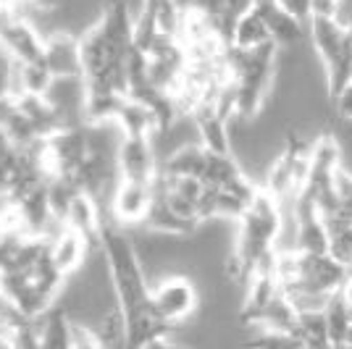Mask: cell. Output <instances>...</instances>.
Wrapping results in <instances>:
<instances>
[{
    "instance_id": "3957f363",
    "label": "cell",
    "mask_w": 352,
    "mask_h": 349,
    "mask_svg": "<svg viewBox=\"0 0 352 349\" xmlns=\"http://www.w3.org/2000/svg\"><path fill=\"white\" fill-rule=\"evenodd\" d=\"M118 171L126 181H153L158 174V158L145 137H126L118 153Z\"/></svg>"
},
{
    "instance_id": "ba28073f",
    "label": "cell",
    "mask_w": 352,
    "mask_h": 349,
    "mask_svg": "<svg viewBox=\"0 0 352 349\" xmlns=\"http://www.w3.org/2000/svg\"><path fill=\"white\" fill-rule=\"evenodd\" d=\"M116 121H118V126L124 129L126 137H145V139H150V137L155 134V129H158V118H155V113L147 108L145 102L132 100V98L124 100Z\"/></svg>"
},
{
    "instance_id": "30bf717a",
    "label": "cell",
    "mask_w": 352,
    "mask_h": 349,
    "mask_svg": "<svg viewBox=\"0 0 352 349\" xmlns=\"http://www.w3.org/2000/svg\"><path fill=\"white\" fill-rule=\"evenodd\" d=\"M297 323H300V313L294 310V305L284 297V294H279V297L268 305V310L263 313V318H261V323H258L255 328L281 331V334H294V331H297Z\"/></svg>"
},
{
    "instance_id": "7c38bea8",
    "label": "cell",
    "mask_w": 352,
    "mask_h": 349,
    "mask_svg": "<svg viewBox=\"0 0 352 349\" xmlns=\"http://www.w3.org/2000/svg\"><path fill=\"white\" fill-rule=\"evenodd\" d=\"M331 100H334V113L339 118H347L352 121V82L347 87H342L337 95H331Z\"/></svg>"
},
{
    "instance_id": "8992f818",
    "label": "cell",
    "mask_w": 352,
    "mask_h": 349,
    "mask_svg": "<svg viewBox=\"0 0 352 349\" xmlns=\"http://www.w3.org/2000/svg\"><path fill=\"white\" fill-rule=\"evenodd\" d=\"M43 63L53 76H85L82 56H79V40L72 34H63V32L45 40Z\"/></svg>"
},
{
    "instance_id": "5bb4252c",
    "label": "cell",
    "mask_w": 352,
    "mask_h": 349,
    "mask_svg": "<svg viewBox=\"0 0 352 349\" xmlns=\"http://www.w3.org/2000/svg\"><path fill=\"white\" fill-rule=\"evenodd\" d=\"M239 349H258V347H252V344H242Z\"/></svg>"
},
{
    "instance_id": "5b68a950",
    "label": "cell",
    "mask_w": 352,
    "mask_h": 349,
    "mask_svg": "<svg viewBox=\"0 0 352 349\" xmlns=\"http://www.w3.org/2000/svg\"><path fill=\"white\" fill-rule=\"evenodd\" d=\"M308 40L316 50V56L329 69L334 66L342 53H344V43H347V27L339 24L337 19H310L308 24Z\"/></svg>"
},
{
    "instance_id": "9c48e42d",
    "label": "cell",
    "mask_w": 352,
    "mask_h": 349,
    "mask_svg": "<svg viewBox=\"0 0 352 349\" xmlns=\"http://www.w3.org/2000/svg\"><path fill=\"white\" fill-rule=\"evenodd\" d=\"M265 43H271V32H268L263 11L255 5L250 14H245L236 21L234 34H232V45L242 47V50H255V47H261Z\"/></svg>"
},
{
    "instance_id": "52a82bcc",
    "label": "cell",
    "mask_w": 352,
    "mask_h": 349,
    "mask_svg": "<svg viewBox=\"0 0 352 349\" xmlns=\"http://www.w3.org/2000/svg\"><path fill=\"white\" fill-rule=\"evenodd\" d=\"M265 16V24L271 32V43L276 45L279 50L294 47V45L308 43V24L289 16L284 8H279L276 3H268V5H258Z\"/></svg>"
},
{
    "instance_id": "4fadbf2b",
    "label": "cell",
    "mask_w": 352,
    "mask_h": 349,
    "mask_svg": "<svg viewBox=\"0 0 352 349\" xmlns=\"http://www.w3.org/2000/svg\"><path fill=\"white\" fill-rule=\"evenodd\" d=\"M342 297L352 305V273H350V278H347V284H344V289H342Z\"/></svg>"
},
{
    "instance_id": "6da1fadb",
    "label": "cell",
    "mask_w": 352,
    "mask_h": 349,
    "mask_svg": "<svg viewBox=\"0 0 352 349\" xmlns=\"http://www.w3.org/2000/svg\"><path fill=\"white\" fill-rule=\"evenodd\" d=\"M150 302L163 323H168L171 328H179L197 318L200 305H203V294L190 276L176 273L150 289Z\"/></svg>"
},
{
    "instance_id": "277c9868",
    "label": "cell",
    "mask_w": 352,
    "mask_h": 349,
    "mask_svg": "<svg viewBox=\"0 0 352 349\" xmlns=\"http://www.w3.org/2000/svg\"><path fill=\"white\" fill-rule=\"evenodd\" d=\"M95 247H100V245H92L85 234L69 226L50 242V258H53L60 273L69 278L74 273H79V268L87 262L89 252Z\"/></svg>"
},
{
    "instance_id": "7a4b0ae2",
    "label": "cell",
    "mask_w": 352,
    "mask_h": 349,
    "mask_svg": "<svg viewBox=\"0 0 352 349\" xmlns=\"http://www.w3.org/2000/svg\"><path fill=\"white\" fill-rule=\"evenodd\" d=\"M153 181H126L121 179V184L113 192L111 200V213L116 226L124 232H132L137 226H145V218L153 207Z\"/></svg>"
},
{
    "instance_id": "8fae6325",
    "label": "cell",
    "mask_w": 352,
    "mask_h": 349,
    "mask_svg": "<svg viewBox=\"0 0 352 349\" xmlns=\"http://www.w3.org/2000/svg\"><path fill=\"white\" fill-rule=\"evenodd\" d=\"M276 5L305 24H310V19H313V0H276Z\"/></svg>"
}]
</instances>
